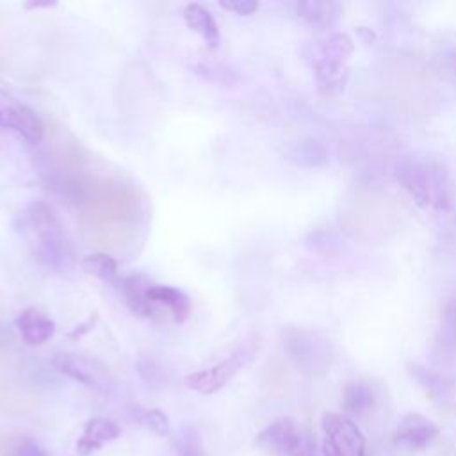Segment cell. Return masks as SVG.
<instances>
[{"label":"cell","mask_w":456,"mask_h":456,"mask_svg":"<svg viewBox=\"0 0 456 456\" xmlns=\"http://www.w3.org/2000/svg\"><path fill=\"white\" fill-rule=\"evenodd\" d=\"M353 50V39L338 30H330L303 46V57L314 69L321 93L337 94L346 87L349 77L347 57Z\"/></svg>","instance_id":"obj_1"},{"label":"cell","mask_w":456,"mask_h":456,"mask_svg":"<svg viewBox=\"0 0 456 456\" xmlns=\"http://www.w3.org/2000/svg\"><path fill=\"white\" fill-rule=\"evenodd\" d=\"M394 176L417 205L447 208L449 180L442 164L426 162L415 155H401L394 162Z\"/></svg>","instance_id":"obj_2"},{"label":"cell","mask_w":456,"mask_h":456,"mask_svg":"<svg viewBox=\"0 0 456 456\" xmlns=\"http://www.w3.org/2000/svg\"><path fill=\"white\" fill-rule=\"evenodd\" d=\"M18 221H20L18 230L21 232L30 230L34 235H37L36 256L43 265L57 269L66 262L68 244L64 242L59 219L55 217L53 210L46 203L43 201L30 203L20 214Z\"/></svg>","instance_id":"obj_3"},{"label":"cell","mask_w":456,"mask_h":456,"mask_svg":"<svg viewBox=\"0 0 456 456\" xmlns=\"http://www.w3.org/2000/svg\"><path fill=\"white\" fill-rule=\"evenodd\" d=\"M280 340L289 360L306 374H322L331 363V347L319 333L299 328L283 326Z\"/></svg>","instance_id":"obj_4"},{"label":"cell","mask_w":456,"mask_h":456,"mask_svg":"<svg viewBox=\"0 0 456 456\" xmlns=\"http://www.w3.org/2000/svg\"><path fill=\"white\" fill-rule=\"evenodd\" d=\"M255 444L273 456H319L315 436L289 417L264 428Z\"/></svg>","instance_id":"obj_5"},{"label":"cell","mask_w":456,"mask_h":456,"mask_svg":"<svg viewBox=\"0 0 456 456\" xmlns=\"http://www.w3.org/2000/svg\"><path fill=\"white\" fill-rule=\"evenodd\" d=\"M258 346L255 342L244 344L240 347H237L232 354H228L224 360L217 362L216 365L203 369V370H196L185 376V385L200 394H216L217 390H221L244 365H248L255 353H256Z\"/></svg>","instance_id":"obj_6"},{"label":"cell","mask_w":456,"mask_h":456,"mask_svg":"<svg viewBox=\"0 0 456 456\" xmlns=\"http://www.w3.org/2000/svg\"><path fill=\"white\" fill-rule=\"evenodd\" d=\"M321 426L324 431L322 456H365V436L347 415L324 413Z\"/></svg>","instance_id":"obj_7"},{"label":"cell","mask_w":456,"mask_h":456,"mask_svg":"<svg viewBox=\"0 0 456 456\" xmlns=\"http://www.w3.org/2000/svg\"><path fill=\"white\" fill-rule=\"evenodd\" d=\"M52 365L57 372L100 394H110L114 388V379L109 369L96 358L78 354V353H57L52 358Z\"/></svg>","instance_id":"obj_8"},{"label":"cell","mask_w":456,"mask_h":456,"mask_svg":"<svg viewBox=\"0 0 456 456\" xmlns=\"http://www.w3.org/2000/svg\"><path fill=\"white\" fill-rule=\"evenodd\" d=\"M0 130L14 132L30 146L39 144L45 135L41 118L5 89H0Z\"/></svg>","instance_id":"obj_9"},{"label":"cell","mask_w":456,"mask_h":456,"mask_svg":"<svg viewBox=\"0 0 456 456\" xmlns=\"http://www.w3.org/2000/svg\"><path fill=\"white\" fill-rule=\"evenodd\" d=\"M438 435V428L428 417L410 411L406 413L392 433V442L395 447L420 451L426 449Z\"/></svg>","instance_id":"obj_10"},{"label":"cell","mask_w":456,"mask_h":456,"mask_svg":"<svg viewBox=\"0 0 456 456\" xmlns=\"http://www.w3.org/2000/svg\"><path fill=\"white\" fill-rule=\"evenodd\" d=\"M146 299L153 310V317L157 314H160V310L164 308L169 315V319L176 324H182L189 319L191 310H192V303L189 299V296L175 287L169 285H151L146 292Z\"/></svg>","instance_id":"obj_11"},{"label":"cell","mask_w":456,"mask_h":456,"mask_svg":"<svg viewBox=\"0 0 456 456\" xmlns=\"http://www.w3.org/2000/svg\"><path fill=\"white\" fill-rule=\"evenodd\" d=\"M16 328L21 335V340L32 347L48 342L55 331L53 321L34 306H27L18 314Z\"/></svg>","instance_id":"obj_12"},{"label":"cell","mask_w":456,"mask_h":456,"mask_svg":"<svg viewBox=\"0 0 456 456\" xmlns=\"http://www.w3.org/2000/svg\"><path fill=\"white\" fill-rule=\"evenodd\" d=\"M121 435L119 426L107 417H93L84 424L82 436L77 440V452L89 456L100 451L105 444L116 440Z\"/></svg>","instance_id":"obj_13"},{"label":"cell","mask_w":456,"mask_h":456,"mask_svg":"<svg viewBox=\"0 0 456 456\" xmlns=\"http://www.w3.org/2000/svg\"><path fill=\"white\" fill-rule=\"evenodd\" d=\"M296 14L312 28L330 32L338 18V7L330 0H301L296 4Z\"/></svg>","instance_id":"obj_14"},{"label":"cell","mask_w":456,"mask_h":456,"mask_svg":"<svg viewBox=\"0 0 456 456\" xmlns=\"http://www.w3.org/2000/svg\"><path fill=\"white\" fill-rule=\"evenodd\" d=\"M183 20L192 32H198L210 48H217L221 43L219 27L212 12L201 4H187L183 9Z\"/></svg>","instance_id":"obj_15"},{"label":"cell","mask_w":456,"mask_h":456,"mask_svg":"<svg viewBox=\"0 0 456 456\" xmlns=\"http://www.w3.org/2000/svg\"><path fill=\"white\" fill-rule=\"evenodd\" d=\"M285 157L301 167H321L328 164L330 151L317 139H301L285 148Z\"/></svg>","instance_id":"obj_16"},{"label":"cell","mask_w":456,"mask_h":456,"mask_svg":"<svg viewBox=\"0 0 456 456\" xmlns=\"http://www.w3.org/2000/svg\"><path fill=\"white\" fill-rule=\"evenodd\" d=\"M151 280L141 273L130 274L121 280V292L130 310L141 317H153V310L146 299V292L151 287Z\"/></svg>","instance_id":"obj_17"},{"label":"cell","mask_w":456,"mask_h":456,"mask_svg":"<svg viewBox=\"0 0 456 456\" xmlns=\"http://www.w3.org/2000/svg\"><path fill=\"white\" fill-rule=\"evenodd\" d=\"M410 376L419 383V387L436 403H445L451 397V388L447 381L435 370H431L426 365L420 363H410L408 365Z\"/></svg>","instance_id":"obj_18"},{"label":"cell","mask_w":456,"mask_h":456,"mask_svg":"<svg viewBox=\"0 0 456 456\" xmlns=\"http://www.w3.org/2000/svg\"><path fill=\"white\" fill-rule=\"evenodd\" d=\"M374 404V392L372 388L360 379L346 383L342 390V406L349 415L360 417L365 415Z\"/></svg>","instance_id":"obj_19"},{"label":"cell","mask_w":456,"mask_h":456,"mask_svg":"<svg viewBox=\"0 0 456 456\" xmlns=\"http://www.w3.org/2000/svg\"><path fill=\"white\" fill-rule=\"evenodd\" d=\"M192 69L203 80L217 84V86L233 87L240 82L239 71L224 62H198L192 66Z\"/></svg>","instance_id":"obj_20"},{"label":"cell","mask_w":456,"mask_h":456,"mask_svg":"<svg viewBox=\"0 0 456 456\" xmlns=\"http://www.w3.org/2000/svg\"><path fill=\"white\" fill-rule=\"evenodd\" d=\"M82 269L98 280L112 281L118 276V260L107 253H91L84 256Z\"/></svg>","instance_id":"obj_21"},{"label":"cell","mask_w":456,"mask_h":456,"mask_svg":"<svg viewBox=\"0 0 456 456\" xmlns=\"http://www.w3.org/2000/svg\"><path fill=\"white\" fill-rule=\"evenodd\" d=\"M139 422L142 426H146L150 431H153L159 436H167L171 433V424L167 415L159 410V408H151V410H144L139 415Z\"/></svg>","instance_id":"obj_22"},{"label":"cell","mask_w":456,"mask_h":456,"mask_svg":"<svg viewBox=\"0 0 456 456\" xmlns=\"http://www.w3.org/2000/svg\"><path fill=\"white\" fill-rule=\"evenodd\" d=\"M178 456H205L200 435L192 428H183L178 438Z\"/></svg>","instance_id":"obj_23"},{"label":"cell","mask_w":456,"mask_h":456,"mask_svg":"<svg viewBox=\"0 0 456 456\" xmlns=\"http://www.w3.org/2000/svg\"><path fill=\"white\" fill-rule=\"evenodd\" d=\"M219 5L230 12L240 14V16H249L258 11L260 4L256 0H223Z\"/></svg>","instance_id":"obj_24"},{"label":"cell","mask_w":456,"mask_h":456,"mask_svg":"<svg viewBox=\"0 0 456 456\" xmlns=\"http://www.w3.org/2000/svg\"><path fill=\"white\" fill-rule=\"evenodd\" d=\"M11 456H50V454H48V451H46L43 445H39L37 442L27 438V440L20 442V444L12 449Z\"/></svg>","instance_id":"obj_25"},{"label":"cell","mask_w":456,"mask_h":456,"mask_svg":"<svg viewBox=\"0 0 456 456\" xmlns=\"http://www.w3.org/2000/svg\"><path fill=\"white\" fill-rule=\"evenodd\" d=\"M337 240H331V235L330 233H312L308 237V246L315 251H321V253H331V246L335 244Z\"/></svg>","instance_id":"obj_26"},{"label":"cell","mask_w":456,"mask_h":456,"mask_svg":"<svg viewBox=\"0 0 456 456\" xmlns=\"http://www.w3.org/2000/svg\"><path fill=\"white\" fill-rule=\"evenodd\" d=\"M57 5V2H25L23 7L25 9H45V7H53Z\"/></svg>","instance_id":"obj_27"},{"label":"cell","mask_w":456,"mask_h":456,"mask_svg":"<svg viewBox=\"0 0 456 456\" xmlns=\"http://www.w3.org/2000/svg\"><path fill=\"white\" fill-rule=\"evenodd\" d=\"M449 68H451V71L456 75V50L451 53V57H449Z\"/></svg>","instance_id":"obj_28"}]
</instances>
